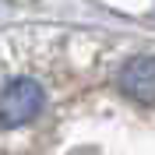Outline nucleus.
Segmentation results:
<instances>
[{"instance_id": "nucleus-1", "label": "nucleus", "mask_w": 155, "mask_h": 155, "mask_svg": "<svg viewBox=\"0 0 155 155\" xmlns=\"http://www.w3.org/2000/svg\"><path fill=\"white\" fill-rule=\"evenodd\" d=\"M42 106V88L28 78L21 81H11L4 92H0V127H18L28 124L32 116Z\"/></svg>"}, {"instance_id": "nucleus-2", "label": "nucleus", "mask_w": 155, "mask_h": 155, "mask_svg": "<svg viewBox=\"0 0 155 155\" xmlns=\"http://www.w3.org/2000/svg\"><path fill=\"white\" fill-rule=\"evenodd\" d=\"M124 88L141 106H152L155 102V92H152L155 88V64H152V57H134L124 67Z\"/></svg>"}]
</instances>
